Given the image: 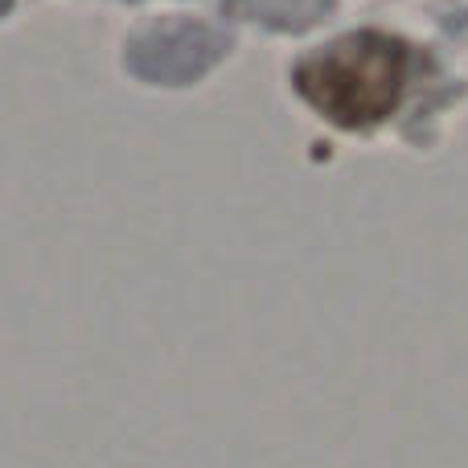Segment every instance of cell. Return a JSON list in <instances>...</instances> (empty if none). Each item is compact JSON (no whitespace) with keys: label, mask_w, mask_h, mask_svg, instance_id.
Wrapping results in <instances>:
<instances>
[{"label":"cell","mask_w":468,"mask_h":468,"mask_svg":"<svg viewBox=\"0 0 468 468\" xmlns=\"http://www.w3.org/2000/svg\"><path fill=\"white\" fill-rule=\"evenodd\" d=\"M403 41L387 33H354L337 46L321 49L296 70V87L324 120L341 128H366L395 112L407 87Z\"/></svg>","instance_id":"6da1fadb"}]
</instances>
